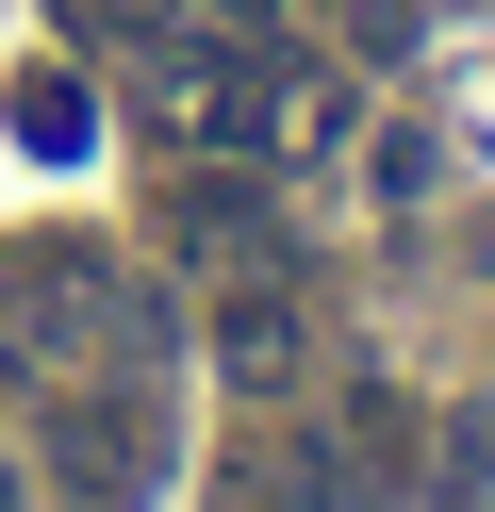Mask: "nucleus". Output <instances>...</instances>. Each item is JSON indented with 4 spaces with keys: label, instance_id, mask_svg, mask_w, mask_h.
<instances>
[{
    "label": "nucleus",
    "instance_id": "1",
    "mask_svg": "<svg viewBox=\"0 0 495 512\" xmlns=\"http://www.w3.org/2000/svg\"><path fill=\"white\" fill-rule=\"evenodd\" d=\"M50 463L83 479V496H132V479L165 463V413L132 397V380H99V397H66V413H50Z\"/></svg>",
    "mask_w": 495,
    "mask_h": 512
},
{
    "label": "nucleus",
    "instance_id": "2",
    "mask_svg": "<svg viewBox=\"0 0 495 512\" xmlns=\"http://www.w3.org/2000/svg\"><path fill=\"white\" fill-rule=\"evenodd\" d=\"M165 248L198 281H248V265H281V215H264V182H182L165 199Z\"/></svg>",
    "mask_w": 495,
    "mask_h": 512
},
{
    "label": "nucleus",
    "instance_id": "3",
    "mask_svg": "<svg viewBox=\"0 0 495 512\" xmlns=\"http://www.w3.org/2000/svg\"><path fill=\"white\" fill-rule=\"evenodd\" d=\"M215 380H231V397H281V380H297V298H281L264 265L215 298Z\"/></svg>",
    "mask_w": 495,
    "mask_h": 512
},
{
    "label": "nucleus",
    "instance_id": "4",
    "mask_svg": "<svg viewBox=\"0 0 495 512\" xmlns=\"http://www.w3.org/2000/svg\"><path fill=\"white\" fill-rule=\"evenodd\" d=\"M83 133H99V100H83L66 67H33V83H17V149H83Z\"/></svg>",
    "mask_w": 495,
    "mask_h": 512
},
{
    "label": "nucleus",
    "instance_id": "5",
    "mask_svg": "<svg viewBox=\"0 0 495 512\" xmlns=\"http://www.w3.org/2000/svg\"><path fill=\"white\" fill-rule=\"evenodd\" d=\"M198 0H66V34H99V50H165Z\"/></svg>",
    "mask_w": 495,
    "mask_h": 512
},
{
    "label": "nucleus",
    "instance_id": "6",
    "mask_svg": "<svg viewBox=\"0 0 495 512\" xmlns=\"http://www.w3.org/2000/svg\"><path fill=\"white\" fill-rule=\"evenodd\" d=\"M0 512H17V463H0Z\"/></svg>",
    "mask_w": 495,
    "mask_h": 512
}]
</instances>
